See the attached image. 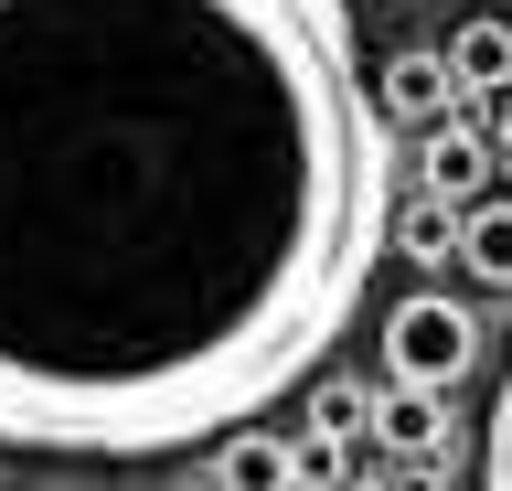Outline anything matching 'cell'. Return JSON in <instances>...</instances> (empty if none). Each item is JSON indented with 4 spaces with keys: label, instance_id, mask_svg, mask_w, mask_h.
Returning a JSON list of instances; mask_svg holds the SVG:
<instances>
[{
    "label": "cell",
    "instance_id": "9c48e42d",
    "mask_svg": "<svg viewBox=\"0 0 512 491\" xmlns=\"http://www.w3.org/2000/svg\"><path fill=\"white\" fill-rule=\"evenodd\" d=\"M384 246H406L416 267H438V257H459V214H448V203H395Z\"/></svg>",
    "mask_w": 512,
    "mask_h": 491
},
{
    "label": "cell",
    "instance_id": "8992f818",
    "mask_svg": "<svg viewBox=\"0 0 512 491\" xmlns=\"http://www.w3.org/2000/svg\"><path fill=\"white\" fill-rule=\"evenodd\" d=\"M363 427H374L395 459H438V449H448V395H427V385H384L374 406H363Z\"/></svg>",
    "mask_w": 512,
    "mask_h": 491
},
{
    "label": "cell",
    "instance_id": "7a4b0ae2",
    "mask_svg": "<svg viewBox=\"0 0 512 491\" xmlns=\"http://www.w3.org/2000/svg\"><path fill=\"white\" fill-rule=\"evenodd\" d=\"M470 363H480V321H470V299H448V289H406L395 310H384V385H427V395H448Z\"/></svg>",
    "mask_w": 512,
    "mask_h": 491
},
{
    "label": "cell",
    "instance_id": "8fae6325",
    "mask_svg": "<svg viewBox=\"0 0 512 491\" xmlns=\"http://www.w3.org/2000/svg\"><path fill=\"white\" fill-rule=\"evenodd\" d=\"M352 427H363V395H342V385H331V395H320V449H342Z\"/></svg>",
    "mask_w": 512,
    "mask_h": 491
},
{
    "label": "cell",
    "instance_id": "6da1fadb",
    "mask_svg": "<svg viewBox=\"0 0 512 491\" xmlns=\"http://www.w3.org/2000/svg\"><path fill=\"white\" fill-rule=\"evenodd\" d=\"M384 225L352 0H0V449L256 427L352 331Z\"/></svg>",
    "mask_w": 512,
    "mask_h": 491
},
{
    "label": "cell",
    "instance_id": "52a82bcc",
    "mask_svg": "<svg viewBox=\"0 0 512 491\" xmlns=\"http://www.w3.org/2000/svg\"><path fill=\"white\" fill-rule=\"evenodd\" d=\"M459 267H470L480 289H512V193L459 203Z\"/></svg>",
    "mask_w": 512,
    "mask_h": 491
},
{
    "label": "cell",
    "instance_id": "4fadbf2b",
    "mask_svg": "<svg viewBox=\"0 0 512 491\" xmlns=\"http://www.w3.org/2000/svg\"><path fill=\"white\" fill-rule=\"evenodd\" d=\"M502 22H512V11H502Z\"/></svg>",
    "mask_w": 512,
    "mask_h": 491
},
{
    "label": "cell",
    "instance_id": "30bf717a",
    "mask_svg": "<svg viewBox=\"0 0 512 491\" xmlns=\"http://www.w3.org/2000/svg\"><path fill=\"white\" fill-rule=\"evenodd\" d=\"M480 491H512V374L491 385V417H480Z\"/></svg>",
    "mask_w": 512,
    "mask_h": 491
},
{
    "label": "cell",
    "instance_id": "5b68a950",
    "mask_svg": "<svg viewBox=\"0 0 512 491\" xmlns=\"http://www.w3.org/2000/svg\"><path fill=\"white\" fill-rule=\"evenodd\" d=\"M438 65H448L459 97H502V86H512V22H502V11H470V22L438 43Z\"/></svg>",
    "mask_w": 512,
    "mask_h": 491
},
{
    "label": "cell",
    "instance_id": "277c9868",
    "mask_svg": "<svg viewBox=\"0 0 512 491\" xmlns=\"http://www.w3.org/2000/svg\"><path fill=\"white\" fill-rule=\"evenodd\" d=\"M416 182H427V203H480L491 193V139L470 129V118H448V129H427V150H416Z\"/></svg>",
    "mask_w": 512,
    "mask_h": 491
},
{
    "label": "cell",
    "instance_id": "ba28073f",
    "mask_svg": "<svg viewBox=\"0 0 512 491\" xmlns=\"http://www.w3.org/2000/svg\"><path fill=\"white\" fill-rule=\"evenodd\" d=\"M214 481H224V491H299V449L267 438V427H235L224 459H214Z\"/></svg>",
    "mask_w": 512,
    "mask_h": 491
},
{
    "label": "cell",
    "instance_id": "7c38bea8",
    "mask_svg": "<svg viewBox=\"0 0 512 491\" xmlns=\"http://www.w3.org/2000/svg\"><path fill=\"white\" fill-rule=\"evenodd\" d=\"M491 139H502V150H512V86H502V97H491Z\"/></svg>",
    "mask_w": 512,
    "mask_h": 491
},
{
    "label": "cell",
    "instance_id": "3957f363",
    "mask_svg": "<svg viewBox=\"0 0 512 491\" xmlns=\"http://www.w3.org/2000/svg\"><path fill=\"white\" fill-rule=\"evenodd\" d=\"M459 107H470V97L448 86L438 43H406V54H384V65H374V118H384V129H448Z\"/></svg>",
    "mask_w": 512,
    "mask_h": 491
}]
</instances>
